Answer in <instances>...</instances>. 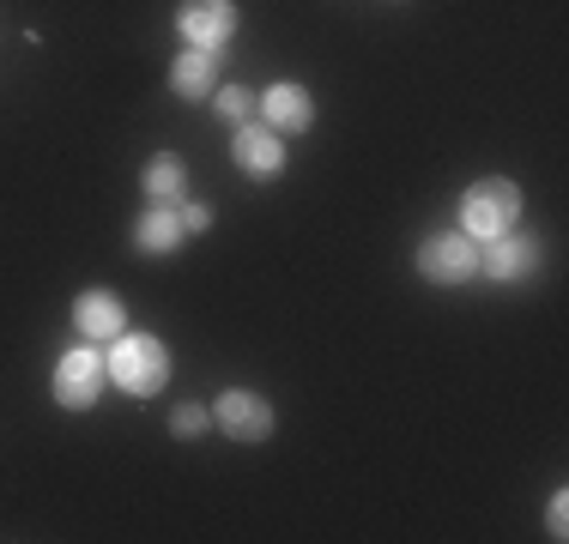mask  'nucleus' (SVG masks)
Segmentation results:
<instances>
[{"label":"nucleus","instance_id":"f257e3e1","mask_svg":"<svg viewBox=\"0 0 569 544\" xmlns=\"http://www.w3.org/2000/svg\"><path fill=\"white\" fill-rule=\"evenodd\" d=\"M103 363H110V387L128 400H158L170 387V345L158 333H116L103 345Z\"/></svg>","mask_w":569,"mask_h":544},{"label":"nucleus","instance_id":"f03ea898","mask_svg":"<svg viewBox=\"0 0 569 544\" xmlns=\"http://www.w3.org/2000/svg\"><path fill=\"white\" fill-rule=\"evenodd\" d=\"M521 188L509 182V175H479V182L460 194V230H467L472 242H491L503 236V230L521 224Z\"/></svg>","mask_w":569,"mask_h":544},{"label":"nucleus","instance_id":"7ed1b4c3","mask_svg":"<svg viewBox=\"0 0 569 544\" xmlns=\"http://www.w3.org/2000/svg\"><path fill=\"white\" fill-rule=\"evenodd\" d=\"M103 387H110V363H103V345L79 339V345H67L61 357H56V381H49V393H56L61 412H91Z\"/></svg>","mask_w":569,"mask_h":544},{"label":"nucleus","instance_id":"20e7f679","mask_svg":"<svg viewBox=\"0 0 569 544\" xmlns=\"http://www.w3.org/2000/svg\"><path fill=\"white\" fill-rule=\"evenodd\" d=\"M412 266H418V279H425V284L455 291V284L479 279V242H472L467 230H430V236L418 242Z\"/></svg>","mask_w":569,"mask_h":544},{"label":"nucleus","instance_id":"39448f33","mask_svg":"<svg viewBox=\"0 0 569 544\" xmlns=\"http://www.w3.org/2000/svg\"><path fill=\"white\" fill-rule=\"evenodd\" d=\"M212 424H219L230 442H267L279 424V412H273V400L254 393V387H224L219 400H212Z\"/></svg>","mask_w":569,"mask_h":544},{"label":"nucleus","instance_id":"423d86ee","mask_svg":"<svg viewBox=\"0 0 569 544\" xmlns=\"http://www.w3.org/2000/svg\"><path fill=\"white\" fill-rule=\"evenodd\" d=\"M176 31L188 49H230V37L242 31L237 0H182L176 7Z\"/></svg>","mask_w":569,"mask_h":544},{"label":"nucleus","instance_id":"0eeeda50","mask_svg":"<svg viewBox=\"0 0 569 544\" xmlns=\"http://www.w3.org/2000/svg\"><path fill=\"white\" fill-rule=\"evenodd\" d=\"M479 272L497 284H527L539 272V236L527 230H503V236L479 242Z\"/></svg>","mask_w":569,"mask_h":544},{"label":"nucleus","instance_id":"6e6552de","mask_svg":"<svg viewBox=\"0 0 569 544\" xmlns=\"http://www.w3.org/2000/svg\"><path fill=\"white\" fill-rule=\"evenodd\" d=\"M230 163L242 175H254V182H273L284 170V133H273L267 121H242L237 140H230Z\"/></svg>","mask_w":569,"mask_h":544},{"label":"nucleus","instance_id":"1a4fd4ad","mask_svg":"<svg viewBox=\"0 0 569 544\" xmlns=\"http://www.w3.org/2000/svg\"><path fill=\"white\" fill-rule=\"evenodd\" d=\"M73 333L91 339V345H110L116 333H128V303H121L116 291H103V284L79 291L73 296Z\"/></svg>","mask_w":569,"mask_h":544},{"label":"nucleus","instance_id":"9d476101","mask_svg":"<svg viewBox=\"0 0 569 544\" xmlns=\"http://www.w3.org/2000/svg\"><path fill=\"white\" fill-rule=\"evenodd\" d=\"M254 115H261L273 133L291 140V133L316 128V98H309V85H297V79H279V85L261 91V109H254Z\"/></svg>","mask_w":569,"mask_h":544},{"label":"nucleus","instance_id":"9b49d317","mask_svg":"<svg viewBox=\"0 0 569 544\" xmlns=\"http://www.w3.org/2000/svg\"><path fill=\"white\" fill-rule=\"evenodd\" d=\"M140 194L146 206H182L188 200V163L182 152H152L140 163Z\"/></svg>","mask_w":569,"mask_h":544},{"label":"nucleus","instance_id":"f8f14e48","mask_svg":"<svg viewBox=\"0 0 569 544\" xmlns=\"http://www.w3.org/2000/svg\"><path fill=\"white\" fill-rule=\"evenodd\" d=\"M188 242V224H182V206H146L140 224H133V249L152 254V261H170L176 249Z\"/></svg>","mask_w":569,"mask_h":544},{"label":"nucleus","instance_id":"ddd939ff","mask_svg":"<svg viewBox=\"0 0 569 544\" xmlns=\"http://www.w3.org/2000/svg\"><path fill=\"white\" fill-rule=\"evenodd\" d=\"M219 61H224V49H182L170 61V91L176 98H212L219 91Z\"/></svg>","mask_w":569,"mask_h":544},{"label":"nucleus","instance_id":"4468645a","mask_svg":"<svg viewBox=\"0 0 569 544\" xmlns=\"http://www.w3.org/2000/svg\"><path fill=\"white\" fill-rule=\"evenodd\" d=\"M212 109H219L230 128H242V121H254V109H261V91H249V85H219V91H212Z\"/></svg>","mask_w":569,"mask_h":544},{"label":"nucleus","instance_id":"2eb2a0df","mask_svg":"<svg viewBox=\"0 0 569 544\" xmlns=\"http://www.w3.org/2000/svg\"><path fill=\"white\" fill-rule=\"evenodd\" d=\"M207 424H212V412H207L200 400H182V405H170V435H176V442H194V435L207 430Z\"/></svg>","mask_w":569,"mask_h":544},{"label":"nucleus","instance_id":"dca6fc26","mask_svg":"<svg viewBox=\"0 0 569 544\" xmlns=\"http://www.w3.org/2000/svg\"><path fill=\"white\" fill-rule=\"evenodd\" d=\"M546 538H569V496L563 490L551 496V508H546Z\"/></svg>","mask_w":569,"mask_h":544},{"label":"nucleus","instance_id":"f3484780","mask_svg":"<svg viewBox=\"0 0 569 544\" xmlns=\"http://www.w3.org/2000/svg\"><path fill=\"white\" fill-rule=\"evenodd\" d=\"M182 224H188V236L212 230V206H207V200H182Z\"/></svg>","mask_w":569,"mask_h":544}]
</instances>
